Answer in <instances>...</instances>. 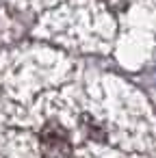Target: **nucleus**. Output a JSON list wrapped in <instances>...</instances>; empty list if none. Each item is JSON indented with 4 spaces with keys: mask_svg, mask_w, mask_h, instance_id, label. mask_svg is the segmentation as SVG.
Instances as JSON below:
<instances>
[{
    "mask_svg": "<svg viewBox=\"0 0 156 158\" xmlns=\"http://www.w3.org/2000/svg\"><path fill=\"white\" fill-rule=\"evenodd\" d=\"M41 154L44 158H72V143L61 123L50 121L41 130Z\"/></svg>",
    "mask_w": 156,
    "mask_h": 158,
    "instance_id": "1",
    "label": "nucleus"
}]
</instances>
